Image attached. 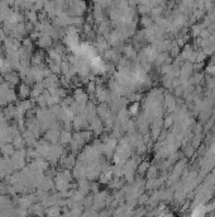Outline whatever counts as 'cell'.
Returning <instances> with one entry per match:
<instances>
[{"label":"cell","mask_w":215,"mask_h":217,"mask_svg":"<svg viewBox=\"0 0 215 217\" xmlns=\"http://www.w3.org/2000/svg\"><path fill=\"white\" fill-rule=\"evenodd\" d=\"M166 104H167V108H168L170 112L173 111L176 108V102H175V99H173L171 95H166Z\"/></svg>","instance_id":"6da1fadb"},{"label":"cell","mask_w":215,"mask_h":217,"mask_svg":"<svg viewBox=\"0 0 215 217\" xmlns=\"http://www.w3.org/2000/svg\"><path fill=\"white\" fill-rule=\"evenodd\" d=\"M148 168H150L148 163H145V161L141 163V164H139V166H138V173H139V174H144V173H147Z\"/></svg>","instance_id":"277c9868"},{"label":"cell","mask_w":215,"mask_h":217,"mask_svg":"<svg viewBox=\"0 0 215 217\" xmlns=\"http://www.w3.org/2000/svg\"><path fill=\"white\" fill-rule=\"evenodd\" d=\"M194 152H195V149H194L191 145H187L186 147L183 149V154H185V156H187V157H191L194 155Z\"/></svg>","instance_id":"3957f363"},{"label":"cell","mask_w":215,"mask_h":217,"mask_svg":"<svg viewBox=\"0 0 215 217\" xmlns=\"http://www.w3.org/2000/svg\"><path fill=\"white\" fill-rule=\"evenodd\" d=\"M172 122H173V117H172V115H170V117H167L165 120V127H170V126L172 124Z\"/></svg>","instance_id":"8992f818"},{"label":"cell","mask_w":215,"mask_h":217,"mask_svg":"<svg viewBox=\"0 0 215 217\" xmlns=\"http://www.w3.org/2000/svg\"><path fill=\"white\" fill-rule=\"evenodd\" d=\"M148 202H150V198H148V195H147V194H142L141 197H138L137 203H138V204H145V203H148Z\"/></svg>","instance_id":"5b68a950"},{"label":"cell","mask_w":215,"mask_h":217,"mask_svg":"<svg viewBox=\"0 0 215 217\" xmlns=\"http://www.w3.org/2000/svg\"><path fill=\"white\" fill-rule=\"evenodd\" d=\"M157 171H158V168H156V166H150L148 168V170H147V178L148 179H152V178H156L157 177Z\"/></svg>","instance_id":"7a4b0ae2"}]
</instances>
